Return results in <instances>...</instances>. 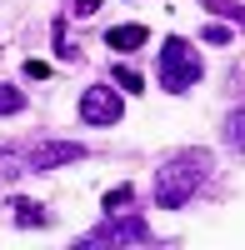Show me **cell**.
Wrapping results in <instances>:
<instances>
[{
    "instance_id": "obj_1",
    "label": "cell",
    "mask_w": 245,
    "mask_h": 250,
    "mask_svg": "<svg viewBox=\"0 0 245 250\" xmlns=\"http://www.w3.org/2000/svg\"><path fill=\"white\" fill-rule=\"evenodd\" d=\"M210 170H215V155L210 150H200V145L175 150L155 170V205H160V210H180V205H190V195L210 180Z\"/></svg>"
},
{
    "instance_id": "obj_2",
    "label": "cell",
    "mask_w": 245,
    "mask_h": 250,
    "mask_svg": "<svg viewBox=\"0 0 245 250\" xmlns=\"http://www.w3.org/2000/svg\"><path fill=\"white\" fill-rule=\"evenodd\" d=\"M200 75H205V60H200V50L190 45L185 35H165L155 50V80L165 95H185L190 85H200Z\"/></svg>"
},
{
    "instance_id": "obj_3",
    "label": "cell",
    "mask_w": 245,
    "mask_h": 250,
    "mask_svg": "<svg viewBox=\"0 0 245 250\" xmlns=\"http://www.w3.org/2000/svg\"><path fill=\"white\" fill-rule=\"evenodd\" d=\"M145 240H150V225L130 210H105V220L85 235V245H145Z\"/></svg>"
},
{
    "instance_id": "obj_4",
    "label": "cell",
    "mask_w": 245,
    "mask_h": 250,
    "mask_svg": "<svg viewBox=\"0 0 245 250\" xmlns=\"http://www.w3.org/2000/svg\"><path fill=\"white\" fill-rule=\"evenodd\" d=\"M120 115H125V100H120V85L110 80H100V85H85L80 90V120L85 125H120Z\"/></svg>"
},
{
    "instance_id": "obj_5",
    "label": "cell",
    "mask_w": 245,
    "mask_h": 250,
    "mask_svg": "<svg viewBox=\"0 0 245 250\" xmlns=\"http://www.w3.org/2000/svg\"><path fill=\"white\" fill-rule=\"evenodd\" d=\"M75 160H85V145L80 140H45V145H35L30 150V170H60V165H75Z\"/></svg>"
},
{
    "instance_id": "obj_6",
    "label": "cell",
    "mask_w": 245,
    "mask_h": 250,
    "mask_svg": "<svg viewBox=\"0 0 245 250\" xmlns=\"http://www.w3.org/2000/svg\"><path fill=\"white\" fill-rule=\"evenodd\" d=\"M145 40H150L145 25H115V30L105 35V45H110V50H140Z\"/></svg>"
},
{
    "instance_id": "obj_7",
    "label": "cell",
    "mask_w": 245,
    "mask_h": 250,
    "mask_svg": "<svg viewBox=\"0 0 245 250\" xmlns=\"http://www.w3.org/2000/svg\"><path fill=\"white\" fill-rule=\"evenodd\" d=\"M220 140H225L230 150L245 155V110H230V115H225V125H220Z\"/></svg>"
},
{
    "instance_id": "obj_8",
    "label": "cell",
    "mask_w": 245,
    "mask_h": 250,
    "mask_svg": "<svg viewBox=\"0 0 245 250\" xmlns=\"http://www.w3.org/2000/svg\"><path fill=\"white\" fill-rule=\"evenodd\" d=\"M15 225H25V230H30V225H50V215H45V205L20 200V205H15Z\"/></svg>"
},
{
    "instance_id": "obj_9",
    "label": "cell",
    "mask_w": 245,
    "mask_h": 250,
    "mask_svg": "<svg viewBox=\"0 0 245 250\" xmlns=\"http://www.w3.org/2000/svg\"><path fill=\"white\" fill-rule=\"evenodd\" d=\"M20 110H25V90L0 85V115H20Z\"/></svg>"
},
{
    "instance_id": "obj_10",
    "label": "cell",
    "mask_w": 245,
    "mask_h": 250,
    "mask_svg": "<svg viewBox=\"0 0 245 250\" xmlns=\"http://www.w3.org/2000/svg\"><path fill=\"white\" fill-rule=\"evenodd\" d=\"M110 80H115V85H120V90H125V95H135L140 85H145V80H140V75H135L130 65H120V60H115V70H110Z\"/></svg>"
},
{
    "instance_id": "obj_11",
    "label": "cell",
    "mask_w": 245,
    "mask_h": 250,
    "mask_svg": "<svg viewBox=\"0 0 245 250\" xmlns=\"http://www.w3.org/2000/svg\"><path fill=\"white\" fill-rule=\"evenodd\" d=\"M130 200H135V190H130V185H125V180H120V185H115V190H105V200H100V205H105V210H125V205H130Z\"/></svg>"
},
{
    "instance_id": "obj_12",
    "label": "cell",
    "mask_w": 245,
    "mask_h": 250,
    "mask_svg": "<svg viewBox=\"0 0 245 250\" xmlns=\"http://www.w3.org/2000/svg\"><path fill=\"white\" fill-rule=\"evenodd\" d=\"M200 5H210L215 15H225V20H235V25H245V5H235V0H200Z\"/></svg>"
},
{
    "instance_id": "obj_13",
    "label": "cell",
    "mask_w": 245,
    "mask_h": 250,
    "mask_svg": "<svg viewBox=\"0 0 245 250\" xmlns=\"http://www.w3.org/2000/svg\"><path fill=\"white\" fill-rule=\"evenodd\" d=\"M25 75L30 80H50V65H45V60H25Z\"/></svg>"
},
{
    "instance_id": "obj_14",
    "label": "cell",
    "mask_w": 245,
    "mask_h": 250,
    "mask_svg": "<svg viewBox=\"0 0 245 250\" xmlns=\"http://www.w3.org/2000/svg\"><path fill=\"white\" fill-rule=\"evenodd\" d=\"M205 40H210V45H225V40H230V25H205Z\"/></svg>"
},
{
    "instance_id": "obj_15",
    "label": "cell",
    "mask_w": 245,
    "mask_h": 250,
    "mask_svg": "<svg viewBox=\"0 0 245 250\" xmlns=\"http://www.w3.org/2000/svg\"><path fill=\"white\" fill-rule=\"evenodd\" d=\"M100 10V0H75V15H95Z\"/></svg>"
},
{
    "instance_id": "obj_16",
    "label": "cell",
    "mask_w": 245,
    "mask_h": 250,
    "mask_svg": "<svg viewBox=\"0 0 245 250\" xmlns=\"http://www.w3.org/2000/svg\"><path fill=\"white\" fill-rule=\"evenodd\" d=\"M0 155H5V150H0Z\"/></svg>"
}]
</instances>
